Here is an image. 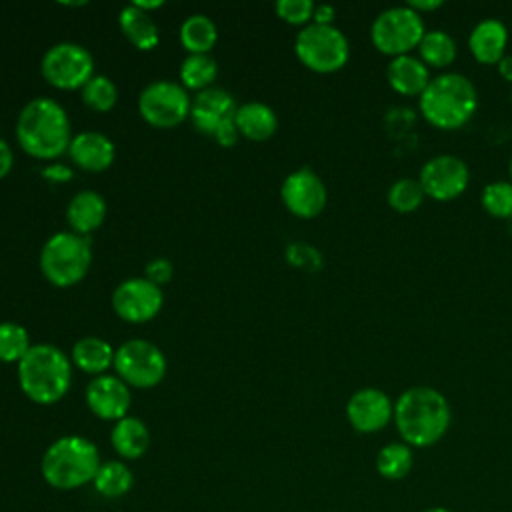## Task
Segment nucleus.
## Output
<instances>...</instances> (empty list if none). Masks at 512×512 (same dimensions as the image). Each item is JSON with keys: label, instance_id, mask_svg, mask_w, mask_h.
I'll return each mask as SVG.
<instances>
[{"label": "nucleus", "instance_id": "f257e3e1", "mask_svg": "<svg viewBox=\"0 0 512 512\" xmlns=\"http://www.w3.org/2000/svg\"><path fill=\"white\" fill-rule=\"evenodd\" d=\"M452 410L442 392L432 386H412L394 404V422L410 448H426L448 432Z\"/></svg>", "mask_w": 512, "mask_h": 512}, {"label": "nucleus", "instance_id": "f03ea898", "mask_svg": "<svg viewBox=\"0 0 512 512\" xmlns=\"http://www.w3.org/2000/svg\"><path fill=\"white\" fill-rule=\"evenodd\" d=\"M16 138L34 158H56L70 146V122L64 108L52 98L30 100L16 122Z\"/></svg>", "mask_w": 512, "mask_h": 512}, {"label": "nucleus", "instance_id": "7ed1b4c3", "mask_svg": "<svg viewBox=\"0 0 512 512\" xmlns=\"http://www.w3.org/2000/svg\"><path fill=\"white\" fill-rule=\"evenodd\" d=\"M478 108V94L470 78L458 72H444L430 80L420 94V112L442 130L464 126Z\"/></svg>", "mask_w": 512, "mask_h": 512}, {"label": "nucleus", "instance_id": "20e7f679", "mask_svg": "<svg viewBox=\"0 0 512 512\" xmlns=\"http://www.w3.org/2000/svg\"><path fill=\"white\" fill-rule=\"evenodd\" d=\"M100 464L94 442L84 436H62L46 448L40 472L48 486L56 490H76L94 480Z\"/></svg>", "mask_w": 512, "mask_h": 512}, {"label": "nucleus", "instance_id": "39448f33", "mask_svg": "<svg viewBox=\"0 0 512 512\" xmlns=\"http://www.w3.org/2000/svg\"><path fill=\"white\" fill-rule=\"evenodd\" d=\"M72 370L68 356L52 344H36L18 362L22 392L36 404L58 402L70 386Z\"/></svg>", "mask_w": 512, "mask_h": 512}, {"label": "nucleus", "instance_id": "423d86ee", "mask_svg": "<svg viewBox=\"0 0 512 512\" xmlns=\"http://www.w3.org/2000/svg\"><path fill=\"white\" fill-rule=\"evenodd\" d=\"M90 260V246L76 232H58L50 236L40 252V268L56 286H72L80 282L88 272Z\"/></svg>", "mask_w": 512, "mask_h": 512}, {"label": "nucleus", "instance_id": "0eeeda50", "mask_svg": "<svg viewBox=\"0 0 512 512\" xmlns=\"http://www.w3.org/2000/svg\"><path fill=\"white\" fill-rule=\"evenodd\" d=\"M298 60L320 74L340 70L350 56V44L344 32L332 24H308L294 42Z\"/></svg>", "mask_w": 512, "mask_h": 512}, {"label": "nucleus", "instance_id": "6e6552de", "mask_svg": "<svg viewBox=\"0 0 512 512\" xmlns=\"http://www.w3.org/2000/svg\"><path fill=\"white\" fill-rule=\"evenodd\" d=\"M424 34L426 28L422 16L408 4L382 10L370 28V38L376 50L392 58L410 54L414 48H418Z\"/></svg>", "mask_w": 512, "mask_h": 512}, {"label": "nucleus", "instance_id": "1a4fd4ad", "mask_svg": "<svg viewBox=\"0 0 512 512\" xmlns=\"http://www.w3.org/2000/svg\"><path fill=\"white\" fill-rule=\"evenodd\" d=\"M114 368L126 384L152 388L166 374V358L160 348L148 340H128L114 350Z\"/></svg>", "mask_w": 512, "mask_h": 512}, {"label": "nucleus", "instance_id": "9d476101", "mask_svg": "<svg viewBox=\"0 0 512 512\" xmlns=\"http://www.w3.org/2000/svg\"><path fill=\"white\" fill-rule=\"evenodd\" d=\"M40 68L48 84L62 90H72L84 88V84L92 78L94 60L80 44L60 42L46 50Z\"/></svg>", "mask_w": 512, "mask_h": 512}, {"label": "nucleus", "instance_id": "9b49d317", "mask_svg": "<svg viewBox=\"0 0 512 512\" xmlns=\"http://www.w3.org/2000/svg\"><path fill=\"white\" fill-rule=\"evenodd\" d=\"M190 98L184 86L168 80L148 84L138 98L142 118L156 128L178 126L190 114Z\"/></svg>", "mask_w": 512, "mask_h": 512}, {"label": "nucleus", "instance_id": "f8f14e48", "mask_svg": "<svg viewBox=\"0 0 512 512\" xmlns=\"http://www.w3.org/2000/svg\"><path fill=\"white\" fill-rule=\"evenodd\" d=\"M418 182L426 196L448 202L468 188L470 170L462 158L454 154H438L424 162Z\"/></svg>", "mask_w": 512, "mask_h": 512}, {"label": "nucleus", "instance_id": "ddd939ff", "mask_svg": "<svg viewBox=\"0 0 512 512\" xmlns=\"http://www.w3.org/2000/svg\"><path fill=\"white\" fill-rule=\"evenodd\" d=\"M162 290L148 278H130L112 294L114 312L126 322H148L162 308Z\"/></svg>", "mask_w": 512, "mask_h": 512}, {"label": "nucleus", "instance_id": "4468645a", "mask_svg": "<svg viewBox=\"0 0 512 512\" xmlns=\"http://www.w3.org/2000/svg\"><path fill=\"white\" fill-rule=\"evenodd\" d=\"M280 196L284 206L300 218L318 216L324 210L328 198L324 182L310 168H300L288 174L282 182Z\"/></svg>", "mask_w": 512, "mask_h": 512}, {"label": "nucleus", "instance_id": "2eb2a0df", "mask_svg": "<svg viewBox=\"0 0 512 512\" xmlns=\"http://www.w3.org/2000/svg\"><path fill=\"white\" fill-rule=\"evenodd\" d=\"M346 418L356 432L372 434L394 418V404L380 388H360L346 402Z\"/></svg>", "mask_w": 512, "mask_h": 512}, {"label": "nucleus", "instance_id": "dca6fc26", "mask_svg": "<svg viewBox=\"0 0 512 512\" xmlns=\"http://www.w3.org/2000/svg\"><path fill=\"white\" fill-rule=\"evenodd\" d=\"M86 404L102 420H122L130 408V390L116 376H98L86 388Z\"/></svg>", "mask_w": 512, "mask_h": 512}, {"label": "nucleus", "instance_id": "f3484780", "mask_svg": "<svg viewBox=\"0 0 512 512\" xmlns=\"http://www.w3.org/2000/svg\"><path fill=\"white\" fill-rule=\"evenodd\" d=\"M506 44L508 28L498 18L480 20L468 36V48L480 64H498V60L504 56Z\"/></svg>", "mask_w": 512, "mask_h": 512}, {"label": "nucleus", "instance_id": "a211bd4d", "mask_svg": "<svg viewBox=\"0 0 512 512\" xmlns=\"http://www.w3.org/2000/svg\"><path fill=\"white\" fill-rule=\"evenodd\" d=\"M386 80L390 88L402 96H420L432 78L428 66L420 58L404 54L388 62Z\"/></svg>", "mask_w": 512, "mask_h": 512}, {"label": "nucleus", "instance_id": "6ab92c4d", "mask_svg": "<svg viewBox=\"0 0 512 512\" xmlns=\"http://www.w3.org/2000/svg\"><path fill=\"white\" fill-rule=\"evenodd\" d=\"M68 152L80 168L90 172L106 170L114 160V144L100 132H80L72 138Z\"/></svg>", "mask_w": 512, "mask_h": 512}, {"label": "nucleus", "instance_id": "aec40b11", "mask_svg": "<svg viewBox=\"0 0 512 512\" xmlns=\"http://www.w3.org/2000/svg\"><path fill=\"white\" fill-rule=\"evenodd\" d=\"M106 216V202L104 198L94 190H82L78 192L66 210L68 224L76 234H86L96 230Z\"/></svg>", "mask_w": 512, "mask_h": 512}, {"label": "nucleus", "instance_id": "412c9836", "mask_svg": "<svg viewBox=\"0 0 512 512\" xmlns=\"http://www.w3.org/2000/svg\"><path fill=\"white\" fill-rule=\"evenodd\" d=\"M110 440L116 454L126 460H136L146 454L150 446V432L142 420L134 416H124L114 424Z\"/></svg>", "mask_w": 512, "mask_h": 512}, {"label": "nucleus", "instance_id": "4be33fe9", "mask_svg": "<svg viewBox=\"0 0 512 512\" xmlns=\"http://www.w3.org/2000/svg\"><path fill=\"white\" fill-rule=\"evenodd\" d=\"M234 124L240 134L250 140H266L276 132L278 120L270 106L262 102H250L236 108Z\"/></svg>", "mask_w": 512, "mask_h": 512}, {"label": "nucleus", "instance_id": "5701e85b", "mask_svg": "<svg viewBox=\"0 0 512 512\" xmlns=\"http://www.w3.org/2000/svg\"><path fill=\"white\" fill-rule=\"evenodd\" d=\"M120 28L126 38L140 50H152L158 44V28L148 16V12L136 8L134 4L126 6L118 16Z\"/></svg>", "mask_w": 512, "mask_h": 512}, {"label": "nucleus", "instance_id": "b1692460", "mask_svg": "<svg viewBox=\"0 0 512 512\" xmlns=\"http://www.w3.org/2000/svg\"><path fill=\"white\" fill-rule=\"evenodd\" d=\"M72 360L88 374H102L110 364H114V350L108 342L96 336H86L74 344Z\"/></svg>", "mask_w": 512, "mask_h": 512}, {"label": "nucleus", "instance_id": "393cba45", "mask_svg": "<svg viewBox=\"0 0 512 512\" xmlns=\"http://www.w3.org/2000/svg\"><path fill=\"white\" fill-rule=\"evenodd\" d=\"M92 482L96 492L102 494L104 498H120L132 490L134 474L124 462L110 460L100 464Z\"/></svg>", "mask_w": 512, "mask_h": 512}, {"label": "nucleus", "instance_id": "a878e982", "mask_svg": "<svg viewBox=\"0 0 512 512\" xmlns=\"http://www.w3.org/2000/svg\"><path fill=\"white\" fill-rule=\"evenodd\" d=\"M216 38V24L204 14H192L180 26V42L190 54H206Z\"/></svg>", "mask_w": 512, "mask_h": 512}, {"label": "nucleus", "instance_id": "bb28decb", "mask_svg": "<svg viewBox=\"0 0 512 512\" xmlns=\"http://www.w3.org/2000/svg\"><path fill=\"white\" fill-rule=\"evenodd\" d=\"M414 466L412 448L404 442H390L376 454V470L386 480H402Z\"/></svg>", "mask_w": 512, "mask_h": 512}, {"label": "nucleus", "instance_id": "cd10ccee", "mask_svg": "<svg viewBox=\"0 0 512 512\" xmlns=\"http://www.w3.org/2000/svg\"><path fill=\"white\" fill-rule=\"evenodd\" d=\"M420 60L432 68H444L456 58V42L444 30H430L418 44Z\"/></svg>", "mask_w": 512, "mask_h": 512}, {"label": "nucleus", "instance_id": "c85d7f7f", "mask_svg": "<svg viewBox=\"0 0 512 512\" xmlns=\"http://www.w3.org/2000/svg\"><path fill=\"white\" fill-rule=\"evenodd\" d=\"M216 60L208 54H190L180 66V80L186 88L206 90L216 78Z\"/></svg>", "mask_w": 512, "mask_h": 512}, {"label": "nucleus", "instance_id": "c756f323", "mask_svg": "<svg viewBox=\"0 0 512 512\" xmlns=\"http://www.w3.org/2000/svg\"><path fill=\"white\" fill-rule=\"evenodd\" d=\"M424 196L426 194H424L418 178H398L388 188L386 200L394 212L408 214V212H414L416 208H420Z\"/></svg>", "mask_w": 512, "mask_h": 512}, {"label": "nucleus", "instance_id": "7c9ffc66", "mask_svg": "<svg viewBox=\"0 0 512 512\" xmlns=\"http://www.w3.org/2000/svg\"><path fill=\"white\" fill-rule=\"evenodd\" d=\"M28 350L30 344L26 328L14 322H0V360L20 362Z\"/></svg>", "mask_w": 512, "mask_h": 512}, {"label": "nucleus", "instance_id": "2f4dec72", "mask_svg": "<svg viewBox=\"0 0 512 512\" xmlns=\"http://www.w3.org/2000/svg\"><path fill=\"white\" fill-rule=\"evenodd\" d=\"M482 208L494 218H512V182L496 180L484 186Z\"/></svg>", "mask_w": 512, "mask_h": 512}, {"label": "nucleus", "instance_id": "473e14b6", "mask_svg": "<svg viewBox=\"0 0 512 512\" xmlns=\"http://www.w3.org/2000/svg\"><path fill=\"white\" fill-rule=\"evenodd\" d=\"M118 90L108 76H92L82 88V100L96 112H106L116 104Z\"/></svg>", "mask_w": 512, "mask_h": 512}, {"label": "nucleus", "instance_id": "72a5a7b5", "mask_svg": "<svg viewBox=\"0 0 512 512\" xmlns=\"http://www.w3.org/2000/svg\"><path fill=\"white\" fill-rule=\"evenodd\" d=\"M192 106L208 110V112H214L218 116H234L236 114L234 98L226 90H222V88H206V90H202L194 98Z\"/></svg>", "mask_w": 512, "mask_h": 512}, {"label": "nucleus", "instance_id": "f704fd0d", "mask_svg": "<svg viewBox=\"0 0 512 512\" xmlns=\"http://www.w3.org/2000/svg\"><path fill=\"white\" fill-rule=\"evenodd\" d=\"M274 8L282 20L290 24H304L312 18L316 6L312 0H278Z\"/></svg>", "mask_w": 512, "mask_h": 512}, {"label": "nucleus", "instance_id": "c9c22d12", "mask_svg": "<svg viewBox=\"0 0 512 512\" xmlns=\"http://www.w3.org/2000/svg\"><path fill=\"white\" fill-rule=\"evenodd\" d=\"M286 258L292 266H298V268H306L310 272L318 270L322 266V256L316 248H312L310 244H304V242H294L288 246L286 250Z\"/></svg>", "mask_w": 512, "mask_h": 512}, {"label": "nucleus", "instance_id": "e433bc0d", "mask_svg": "<svg viewBox=\"0 0 512 512\" xmlns=\"http://www.w3.org/2000/svg\"><path fill=\"white\" fill-rule=\"evenodd\" d=\"M146 276L154 284H164L172 276V264L166 258H154L146 264Z\"/></svg>", "mask_w": 512, "mask_h": 512}, {"label": "nucleus", "instance_id": "4c0bfd02", "mask_svg": "<svg viewBox=\"0 0 512 512\" xmlns=\"http://www.w3.org/2000/svg\"><path fill=\"white\" fill-rule=\"evenodd\" d=\"M214 138H216L222 146H226V148L236 144V140H238V128H236V124H234V116L226 118V120L220 124V128H218V132L214 134Z\"/></svg>", "mask_w": 512, "mask_h": 512}, {"label": "nucleus", "instance_id": "58836bf2", "mask_svg": "<svg viewBox=\"0 0 512 512\" xmlns=\"http://www.w3.org/2000/svg\"><path fill=\"white\" fill-rule=\"evenodd\" d=\"M334 16H336V8L330 6V4H320V6H316V8H314V14H312L314 24H332Z\"/></svg>", "mask_w": 512, "mask_h": 512}, {"label": "nucleus", "instance_id": "ea45409f", "mask_svg": "<svg viewBox=\"0 0 512 512\" xmlns=\"http://www.w3.org/2000/svg\"><path fill=\"white\" fill-rule=\"evenodd\" d=\"M408 6L422 16L426 12L438 10L442 6V0H408Z\"/></svg>", "mask_w": 512, "mask_h": 512}, {"label": "nucleus", "instance_id": "a19ab883", "mask_svg": "<svg viewBox=\"0 0 512 512\" xmlns=\"http://www.w3.org/2000/svg\"><path fill=\"white\" fill-rule=\"evenodd\" d=\"M12 168V150L6 140L0 138V178H4Z\"/></svg>", "mask_w": 512, "mask_h": 512}, {"label": "nucleus", "instance_id": "79ce46f5", "mask_svg": "<svg viewBox=\"0 0 512 512\" xmlns=\"http://www.w3.org/2000/svg\"><path fill=\"white\" fill-rule=\"evenodd\" d=\"M44 178H48V180H58V182H62V180H68L70 176H72V172L66 168V166H62V164H52V166H48L44 172Z\"/></svg>", "mask_w": 512, "mask_h": 512}, {"label": "nucleus", "instance_id": "37998d69", "mask_svg": "<svg viewBox=\"0 0 512 512\" xmlns=\"http://www.w3.org/2000/svg\"><path fill=\"white\" fill-rule=\"evenodd\" d=\"M496 66H498V74H500L506 82L512 84V56L504 54V56L498 60Z\"/></svg>", "mask_w": 512, "mask_h": 512}, {"label": "nucleus", "instance_id": "c03bdc74", "mask_svg": "<svg viewBox=\"0 0 512 512\" xmlns=\"http://www.w3.org/2000/svg\"><path fill=\"white\" fill-rule=\"evenodd\" d=\"M136 8H140V10H154V8H160L162 6V2L160 0H156V2H140V0H136V2H132Z\"/></svg>", "mask_w": 512, "mask_h": 512}, {"label": "nucleus", "instance_id": "a18cd8bd", "mask_svg": "<svg viewBox=\"0 0 512 512\" xmlns=\"http://www.w3.org/2000/svg\"><path fill=\"white\" fill-rule=\"evenodd\" d=\"M424 512H452V510H448V508H444V506H432V508H428V510H424Z\"/></svg>", "mask_w": 512, "mask_h": 512}, {"label": "nucleus", "instance_id": "49530a36", "mask_svg": "<svg viewBox=\"0 0 512 512\" xmlns=\"http://www.w3.org/2000/svg\"><path fill=\"white\" fill-rule=\"evenodd\" d=\"M508 172H510V182H512V158H510V164H508Z\"/></svg>", "mask_w": 512, "mask_h": 512}, {"label": "nucleus", "instance_id": "de8ad7c7", "mask_svg": "<svg viewBox=\"0 0 512 512\" xmlns=\"http://www.w3.org/2000/svg\"><path fill=\"white\" fill-rule=\"evenodd\" d=\"M510 100H512V92H510Z\"/></svg>", "mask_w": 512, "mask_h": 512}]
</instances>
